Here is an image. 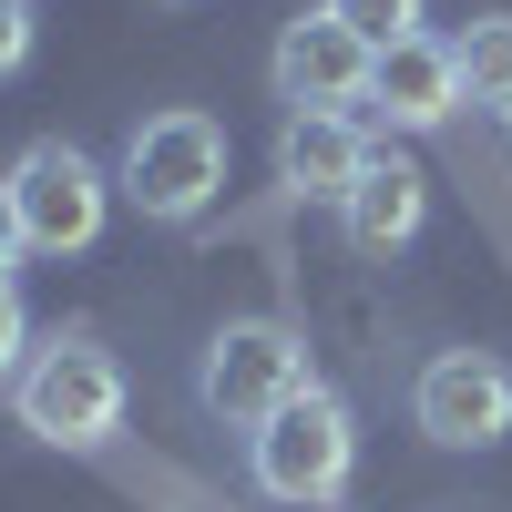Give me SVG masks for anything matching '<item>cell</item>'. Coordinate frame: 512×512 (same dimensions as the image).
<instances>
[{"label": "cell", "instance_id": "1", "mask_svg": "<svg viewBox=\"0 0 512 512\" xmlns=\"http://www.w3.org/2000/svg\"><path fill=\"white\" fill-rule=\"evenodd\" d=\"M11 410H21V431L52 441V451H103L123 431V369H113L103 338L52 328V338H31V359L11 379Z\"/></svg>", "mask_w": 512, "mask_h": 512}, {"label": "cell", "instance_id": "2", "mask_svg": "<svg viewBox=\"0 0 512 512\" xmlns=\"http://www.w3.org/2000/svg\"><path fill=\"white\" fill-rule=\"evenodd\" d=\"M113 185H123V205H134V216H154V226H195L205 205L226 195V123L195 113V103L144 113L134 134H123Z\"/></svg>", "mask_w": 512, "mask_h": 512}, {"label": "cell", "instance_id": "3", "mask_svg": "<svg viewBox=\"0 0 512 512\" xmlns=\"http://www.w3.org/2000/svg\"><path fill=\"white\" fill-rule=\"evenodd\" d=\"M359 472V420L338 390H297L267 431H246V482L287 512H328Z\"/></svg>", "mask_w": 512, "mask_h": 512}, {"label": "cell", "instance_id": "4", "mask_svg": "<svg viewBox=\"0 0 512 512\" xmlns=\"http://www.w3.org/2000/svg\"><path fill=\"white\" fill-rule=\"evenodd\" d=\"M297 390H318V369H308V338L277 328V318H226L205 338V359H195V400L226 431H267Z\"/></svg>", "mask_w": 512, "mask_h": 512}, {"label": "cell", "instance_id": "5", "mask_svg": "<svg viewBox=\"0 0 512 512\" xmlns=\"http://www.w3.org/2000/svg\"><path fill=\"white\" fill-rule=\"evenodd\" d=\"M113 195H123V185H113L82 144H62V134L21 144V164H11V205H21L31 256H82V246H103Z\"/></svg>", "mask_w": 512, "mask_h": 512}, {"label": "cell", "instance_id": "6", "mask_svg": "<svg viewBox=\"0 0 512 512\" xmlns=\"http://www.w3.org/2000/svg\"><path fill=\"white\" fill-rule=\"evenodd\" d=\"M410 420H420V441H441V451H492V441H512V369H502L492 349H441V359H420Z\"/></svg>", "mask_w": 512, "mask_h": 512}, {"label": "cell", "instance_id": "7", "mask_svg": "<svg viewBox=\"0 0 512 512\" xmlns=\"http://www.w3.org/2000/svg\"><path fill=\"white\" fill-rule=\"evenodd\" d=\"M267 72H277V103H287V113H359L379 52H369L338 11H308V21L277 31V62H267Z\"/></svg>", "mask_w": 512, "mask_h": 512}, {"label": "cell", "instance_id": "8", "mask_svg": "<svg viewBox=\"0 0 512 512\" xmlns=\"http://www.w3.org/2000/svg\"><path fill=\"white\" fill-rule=\"evenodd\" d=\"M369 113L390 123V134H441V123L461 113V62H451V41H431V31L390 41L379 72H369Z\"/></svg>", "mask_w": 512, "mask_h": 512}, {"label": "cell", "instance_id": "9", "mask_svg": "<svg viewBox=\"0 0 512 512\" xmlns=\"http://www.w3.org/2000/svg\"><path fill=\"white\" fill-rule=\"evenodd\" d=\"M420 226H431V175H420L410 154H369V175L338 195V236L359 256H400Z\"/></svg>", "mask_w": 512, "mask_h": 512}, {"label": "cell", "instance_id": "10", "mask_svg": "<svg viewBox=\"0 0 512 512\" xmlns=\"http://www.w3.org/2000/svg\"><path fill=\"white\" fill-rule=\"evenodd\" d=\"M369 123L359 113H287V134H277V175L297 185V195H318V205H338L359 175H369Z\"/></svg>", "mask_w": 512, "mask_h": 512}, {"label": "cell", "instance_id": "11", "mask_svg": "<svg viewBox=\"0 0 512 512\" xmlns=\"http://www.w3.org/2000/svg\"><path fill=\"white\" fill-rule=\"evenodd\" d=\"M451 62H461V103L502 113V103H512V11H482L472 31L451 41Z\"/></svg>", "mask_w": 512, "mask_h": 512}, {"label": "cell", "instance_id": "12", "mask_svg": "<svg viewBox=\"0 0 512 512\" xmlns=\"http://www.w3.org/2000/svg\"><path fill=\"white\" fill-rule=\"evenodd\" d=\"M318 11H338L369 52H390V41H410L420 31V0H318Z\"/></svg>", "mask_w": 512, "mask_h": 512}, {"label": "cell", "instance_id": "13", "mask_svg": "<svg viewBox=\"0 0 512 512\" xmlns=\"http://www.w3.org/2000/svg\"><path fill=\"white\" fill-rule=\"evenodd\" d=\"M21 359H31V308H21V287L0 277V390L21 379Z\"/></svg>", "mask_w": 512, "mask_h": 512}, {"label": "cell", "instance_id": "14", "mask_svg": "<svg viewBox=\"0 0 512 512\" xmlns=\"http://www.w3.org/2000/svg\"><path fill=\"white\" fill-rule=\"evenodd\" d=\"M31 41H41V21H31V0H0V82H11V72L31 62Z\"/></svg>", "mask_w": 512, "mask_h": 512}, {"label": "cell", "instance_id": "15", "mask_svg": "<svg viewBox=\"0 0 512 512\" xmlns=\"http://www.w3.org/2000/svg\"><path fill=\"white\" fill-rule=\"evenodd\" d=\"M31 256V236H21V205H11V175H0V277H11Z\"/></svg>", "mask_w": 512, "mask_h": 512}, {"label": "cell", "instance_id": "16", "mask_svg": "<svg viewBox=\"0 0 512 512\" xmlns=\"http://www.w3.org/2000/svg\"><path fill=\"white\" fill-rule=\"evenodd\" d=\"M502 134H512V103H502Z\"/></svg>", "mask_w": 512, "mask_h": 512}]
</instances>
